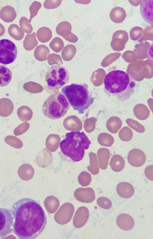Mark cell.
<instances>
[{"label": "cell", "instance_id": "15", "mask_svg": "<svg viewBox=\"0 0 153 239\" xmlns=\"http://www.w3.org/2000/svg\"><path fill=\"white\" fill-rule=\"evenodd\" d=\"M63 125L65 128L69 131H79L82 128L81 120L74 115L67 116L64 120Z\"/></svg>", "mask_w": 153, "mask_h": 239}, {"label": "cell", "instance_id": "32", "mask_svg": "<svg viewBox=\"0 0 153 239\" xmlns=\"http://www.w3.org/2000/svg\"><path fill=\"white\" fill-rule=\"evenodd\" d=\"M118 136L120 139L124 141H130L133 136V133L131 130L127 127H125L119 131Z\"/></svg>", "mask_w": 153, "mask_h": 239}, {"label": "cell", "instance_id": "24", "mask_svg": "<svg viewBox=\"0 0 153 239\" xmlns=\"http://www.w3.org/2000/svg\"><path fill=\"white\" fill-rule=\"evenodd\" d=\"M50 53L49 48L44 45L37 46L34 51V56L38 60L42 61L47 60Z\"/></svg>", "mask_w": 153, "mask_h": 239}, {"label": "cell", "instance_id": "25", "mask_svg": "<svg viewBox=\"0 0 153 239\" xmlns=\"http://www.w3.org/2000/svg\"><path fill=\"white\" fill-rule=\"evenodd\" d=\"M52 32L49 28L43 27L39 28L36 33L38 40L42 43L48 42L52 37Z\"/></svg>", "mask_w": 153, "mask_h": 239}, {"label": "cell", "instance_id": "30", "mask_svg": "<svg viewBox=\"0 0 153 239\" xmlns=\"http://www.w3.org/2000/svg\"><path fill=\"white\" fill-rule=\"evenodd\" d=\"M18 172L20 175L24 176L25 177L29 179L33 177L34 170L31 165L24 164L20 166L18 169Z\"/></svg>", "mask_w": 153, "mask_h": 239}, {"label": "cell", "instance_id": "17", "mask_svg": "<svg viewBox=\"0 0 153 239\" xmlns=\"http://www.w3.org/2000/svg\"><path fill=\"white\" fill-rule=\"evenodd\" d=\"M116 191L120 196L125 198L131 197L134 193L133 186L130 183L126 182L119 183L117 186Z\"/></svg>", "mask_w": 153, "mask_h": 239}, {"label": "cell", "instance_id": "14", "mask_svg": "<svg viewBox=\"0 0 153 239\" xmlns=\"http://www.w3.org/2000/svg\"><path fill=\"white\" fill-rule=\"evenodd\" d=\"M89 217L88 209L84 206L79 207L76 210L73 219L74 226L76 228H79L84 226L86 223Z\"/></svg>", "mask_w": 153, "mask_h": 239}, {"label": "cell", "instance_id": "28", "mask_svg": "<svg viewBox=\"0 0 153 239\" xmlns=\"http://www.w3.org/2000/svg\"><path fill=\"white\" fill-rule=\"evenodd\" d=\"M97 141L101 145L106 147L111 146L113 144L114 140L113 137L111 134L103 133L98 136Z\"/></svg>", "mask_w": 153, "mask_h": 239}, {"label": "cell", "instance_id": "26", "mask_svg": "<svg viewBox=\"0 0 153 239\" xmlns=\"http://www.w3.org/2000/svg\"><path fill=\"white\" fill-rule=\"evenodd\" d=\"M76 53L75 46L73 44H68L65 46L61 52L62 59L66 61L71 60L74 57Z\"/></svg>", "mask_w": 153, "mask_h": 239}, {"label": "cell", "instance_id": "23", "mask_svg": "<svg viewBox=\"0 0 153 239\" xmlns=\"http://www.w3.org/2000/svg\"><path fill=\"white\" fill-rule=\"evenodd\" d=\"M12 73L7 67L0 65V87L7 85L11 80Z\"/></svg>", "mask_w": 153, "mask_h": 239}, {"label": "cell", "instance_id": "36", "mask_svg": "<svg viewBox=\"0 0 153 239\" xmlns=\"http://www.w3.org/2000/svg\"><path fill=\"white\" fill-rule=\"evenodd\" d=\"M111 121L108 122L106 126L108 130L111 133H117L121 127V123L119 121Z\"/></svg>", "mask_w": 153, "mask_h": 239}, {"label": "cell", "instance_id": "38", "mask_svg": "<svg viewBox=\"0 0 153 239\" xmlns=\"http://www.w3.org/2000/svg\"><path fill=\"white\" fill-rule=\"evenodd\" d=\"M48 61L50 65L55 64L60 65L62 64V61L60 55L52 53L50 54L48 57Z\"/></svg>", "mask_w": 153, "mask_h": 239}, {"label": "cell", "instance_id": "42", "mask_svg": "<svg viewBox=\"0 0 153 239\" xmlns=\"http://www.w3.org/2000/svg\"><path fill=\"white\" fill-rule=\"evenodd\" d=\"M129 126L132 129L139 133H143L145 131L144 127L142 125L135 122H128Z\"/></svg>", "mask_w": 153, "mask_h": 239}, {"label": "cell", "instance_id": "13", "mask_svg": "<svg viewBox=\"0 0 153 239\" xmlns=\"http://www.w3.org/2000/svg\"><path fill=\"white\" fill-rule=\"evenodd\" d=\"M153 0L141 1L140 4V10L143 19L148 23L153 25Z\"/></svg>", "mask_w": 153, "mask_h": 239}, {"label": "cell", "instance_id": "6", "mask_svg": "<svg viewBox=\"0 0 153 239\" xmlns=\"http://www.w3.org/2000/svg\"><path fill=\"white\" fill-rule=\"evenodd\" d=\"M69 78L68 70L65 67L58 65L50 68L45 77L48 87L52 90H58L63 87L68 83Z\"/></svg>", "mask_w": 153, "mask_h": 239}, {"label": "cell", "instance_id": "39", "mask_svg": "<svg viewBox=\"0 0 153 239\" xmlns=\"http://www.w3.org/2000/svg\"><path fill=\"white\" fill-rule=\"evenodd\" d=\"M30 125L28 123H23L16 127L13 131L14 134L16 136H18L23 134L28 129Z\"/></svg>", "mask_w": 153, "mask_h": 239}, {"label": "cell", "instance_id": "29", "mask_svg": "<svg viewBox=\"0 0 153 239\" xmlns=\"http://www.w3.org/2000/svg\"><path fill=\"white\" fill-rule=\"evenodd\" d=\"M38 44V42L36 38L35 33L33 32L32 34L26 35L24 43L26 50L27 51L33 50Z\"/></svg>", "mask_w": 153, "mask_h": 239}, {"label": "cell", "instance_id": "37", "mask_svg": "<svg viewBox=\"0 0 153 239\" xmlns=\"http://www.w3.org/2000/svg\"><path fill=\"white\" fill-rule=\"evenodd\" d=\"M41 6V4L38 1H34L33 3L29 8L30 12V16L29 22H31L32 18L37 15L38 11Z\"/></svg>", "mask_w": 153, "mask_h": 239}, {"label": "cell", "instance_id": "22", "mask_svg": "<svg viewBox=\"0 0 153 239\" xmlns=\"http://www.w3.org/2000/svg\"><path fill=\"white\" fill-rule=\"evenodd\" d=\"M109 165L112 170L116 172L121 171L124 168L125 161L124 158L118 154L114 155L111 158Z\"/></svg>", "mask_w": 153, "mask_h": 239}, {"label": "cell", "instance_id": "16", "mask_svg": "<svg viewBox=\"0 0 153 239\" xmlns=\"http://www.w3.org/2000/svg\"><path fill=\"white\" fill-rule=\"evenodd\" d=\"M116 223L120 228L125 231L131 229L134 225L133 219L126 214H121L119 215L116 219Z\"/></svg>", "mask_w": 153, "mask_h": 239}, {"label": "cell", "instance_id": "18", "mask_svg": "<svg viewBox=\"0 0 153 239\" xmlns=\"http://www.w3.org/2000/svg\"><path fill=\"white\" fill-rule=\"evenodd\" d=\"M36 162L40 167L45 168L52 162V154L46 150L45 148L39 152L36 157Z\"/></svg>", "mask_w": 153, "mask_h": 239}, {"label": "cell", "instance_id": "1", "mask_svg": "<svg viewBox=\"0 0 153 239\" xmlns=\"http://www.w3.org/2000/svg\"><path fill=\"white\" fill-rule=\"evenodd\" d=\"M11 214L15 219L14 233L19 239L35 238L47 223L45 212L40 205L31 199H20L13 205Z\"/></svg>", "mask_w": 153, "mask_h": 239}, {"label": "cell", "instance_id": "4", "mask_svg": "<svg viewBox=\"0 0 153 239\" xmlns=\"http://www.w3.org/2000/svg\"><path fill=\"white\" fill-rule=\"evenodd\" d=\"M88 85L82 84L72 83L66 86L61 89L62 92L67 99L73 109L79 114L84 111L93 104L94 99L90 93Z\"/></svg>", "mask_w": 153, "mask_h": 239}, {"label": "cell", "instance_id": "21", "mask_svg": "<svg viewBox=\"0 0 153 239\" xmlns=\"http://www.w3.org/2000/svg\"><path fill=\"white\" fill-rule=\"evenodd\" d=\"M45 208L47 212L54 213L59 206V202L58 198L53 196H50L45 199L44 202Z\"/></svg>", "mask_w": 153, "mask_h": 239}, {"label": "cell", "instance_id": "2", "mask_svg": "<svg viewBox=\"0 0 153 239\" xmlns=\"http://www.w3.org/2000/svg\"><path fill=\"white\" fill-rule=\"evenodd\" d=\"M104 84L108 94L119 101H124L130 97L134 92L136 84L127 73L115 70L106 74Z\"/></svg>", "mask_w": 153, "mask_h": 239}, {"label": "cell", "instance_id": "19", "mask_svg": "<svg viewBox=\"0 0 153 239\" xmlns=\"http://www.w3.org/2000/svg\"><path fill=\"white\" fill-rule=\"evenodd\" d=\"M110 153L108 149L102 147L97 151L99 166L102 170L106 169L108 167Z\"/></svg>", "mask_w": 153, "mask_h": 239}, {"label": "cell", "instance_id": "34", "mask_svg": "<svg viewBox=\"0 0 153 239\" xmlns=\"http://www.w3.org/2000/svg\"><path fill=\"white\" fill-rule=\"evenodd\" d=\"M78 180L81 186L86 187L88 185L91 181V176L87 172L82 171L79 174Z\"/></svg>", "mask_w": 153, "mask_h": 239}, {"label": "cell", "instance_id": "35", "mask_svg": "<svg viewBox=\"0 0 153 239\" xmlns=\"http://www.w3.org/2000/svg\"><path fill=\"white\" fill-rule=\"evenodd\" d=\"M97 203L100 207L105 209H109L112 205L111 200L108 198L103 197L97 199Z\"/></svg>", "mask_w": 153, "mask_h": 239}, {"label": "cell", "instance_id": "44", "mask_svg": "<svg viewBox=\"0 0 153 239\" xmlns=\"http://www.w3.org/2000/svg\"><path fill=\"white\" fill-rule=\"evenodd\" d=\"M5 30L3 25L0 23V36L4 33Z\"/></svg>", "mask_w": 153, "mask_h": 239}, {"label": "cell", "instance_id": "12", "mask_svg": "<svg viewBox=\"0 0 153 239\" xmlns=\"http://www.w3.org/2000/svg\"><path fill=\"white\" fill-rule=\"evenodd\" d=\"M75 198L79 201L82 203H90L95 199V195L93 189L91 188H79L74 192Z\"/></svg>", "mask_w": 153, "mask_h": 239}, {"label": "cell", "instance_id": "11", "mask_svg": "<svg viewBox=\"0 0 153 239\" xmlns=\"http://www.w3.org/2000/svg\"><path fill=\"white\" fill-rule=\"evenodd\" d=\"M145 154L141 150L134 148L131 150L127 156L128 163L134 167H140L143 165L146 161Z\"/></svg>", "mask_w": 153, "mask_h": 239}, {"label": "cell", "instance_id": "33", "mask_svg": "<svg viewBox=\"0 0 153 239\" xmlns=\"http://www.w3.org/2000/svg\"><path fill=\"white\" fill-rule=\"evenodd\" d=\"M49 46L54 51L58 53L63 48L64 43L61 38L55 37L50 43Z\"/></svg>", "mask_w": 153, "mask_h": 239}, {"label": "cell", "instance_id": "20", "mask_svg": "<svg viewBox=\"0 0 153 239\" xmlns=\"http://www.w3.org/2000/svg\"><path fill=\"white\" fill-rule=\"evenodd\" d=\"M60 141L61 138L59 135L56 134L49 135L46 140L47 149L51 152L55 151L59 146Z\"/></svg>", "mask_w": 153, "mask_h": 239}, {"label": "cell", "instance_id": "43", "mask_svg": "<svg viewBox=\"0 0 153 239\" xmlns=\"http://www.w3.org/2000/svg\"><path fill=\"white\" fill-rule=\"evenodd\" d=\"M144 173L146 177L149 180H153V166L149 165L145 168Z\"/></svg>", "mask_w": 153, "mask_h": 239}, {"label": "cell", "instance_id": "5", "mask_svg": "<svg viewBox=\"0 0 153 239\" xmlns=\"http://www.w3.org/2000/svg\"><path fill=\"white\" fill-rule=\"evenodd\" d=\"M70 106L65 95L59 92L51 94L42 105L44 115L52 119L62 118L66 113Z\"/></svg>", "mask_w": 153, "mask_h": 239}, {"label": "cell", "instance_id": "41", "mask_svg": "<svg viewBox=\"0 0 153 239\" xmlns=\"http://www.w3.org/2000/svg\"><path fill=\"white\" fill-rule=\"evenodd\" d=\"M83 127L86 132L88 133H91L95 129V122L92 120L87 119L85 121Z\"/></svg>", "mask_w": 153, "mask_h": 239}, {"label": "cell", "instance_id": "9", "mask_svg": "<svg viewBox=\"0 0 153 239\" xmlns=\"http://www.w3.org/2000/svg\"><path fill=\"white\" fill-rule=\"evenodd\" d=\"M74 211V205L71 203L63 204L55 214L54 219L58 223L63 225L68 223L71 220Z\"/></svg>", "mask_w": 153, "mask_h": 239}, {"label": "cell", "instance_id": "8", "mask_svg": "<svg viewBox=\"0 0 153 239\" xmlns=\"http://www.w3.org/2000/svg\"><path fill=\"white\" fill-rule=\"evenodd\" d=\"M13 220L11 209L0 208V238H4L12 232Z\"/></svg>", "mask_w": 153, "mask_h": 239}, {"label": "cell", "instance_id": "31", "mask_svg": "<svg viewBox=\"0 0 153 239\" xmlns=\"http://www.w3.org/2000/svg\"><path fill=\"white\" fill-rule=\"evenodd\" d=\"M4 141L7 144L16 148H20L23 146L22 142L19 138L13 136H6L4 138Z\"/></svg>", "mask_w": 153, "mask_h": 239}, {"label": "cell", "instance_id": "3", "mask_svg": "<svg viewBox=\"0 0 153 239\" xmlns=\"http://www.w3.org/2000/svg\"><path fill=\"white\" fill-rule=\"evenodd\" d=\"M65 135L66 138L60 143L62 152L74 162L80 161L84 156L85 150L88 148L91 141L83 132L72 131Z\"/></svg>", "mask_w": 153, "mask_h": 239}, {"label": "cell", "instance_id": "27", "mask_svg": "<svg viewBox=\"0 0 153 239\" xmlns=\"http://www.w3.org/2000/svg\"><path fill=\"white\" fill-rule=\"evenodd\" d=\"M89 156L90 159V165L87 167L88 170L93 175L97 174L99 172V169L97 155L95 153L91 152Z\"/></svg>", "mask_w": 153, "mask_h": 239}, {"label": "cell", "instance_id": "10", "mask_svg": "<svg viewBox=\"0 0 153 239\" xmlns=\"http://www.w3.org/2000/svg\"><path fill=\"white\" fill-rule=\"evenodd\" d=\"M72 26L70 23L67 21L62 22L57 25L56 32L65 39L70 42L75 43L78 40L77 36L71 32Z\"/></svg>", "mask_w": 153, "mask_h": 239}, {"label": "cell", "instance_id": "7", "mask_svg": "<svg viewBox=\"0 0 153 239\" xmlns=\"http://www.w3.org/2000/svg\"><path fill=\"white\" fill-rule=\"evenodd\" d=\"M17 54V47L11 40H0V63L7 65L13 62Z\"/></svg>", "mask_w": 153, "mask_h": 239}, {"label": "cell", "instance_id": "40", "mask_svg": "<svg viewBox=\"0 0 153 239\" xmlns=\"http://www.w3.org/2000/svg\"><path fill=\"white\" fill-rule=\"evenodd\" d=\"M61 0H45L44 3V7L47 9H53L58 7L61 4Z\"/></svg>", "mask_w": 153, "mask_h": 239}]
</instances>
